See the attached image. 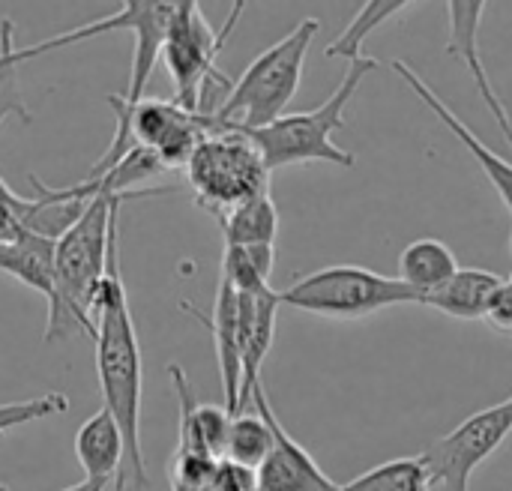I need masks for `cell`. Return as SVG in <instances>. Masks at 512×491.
I'll list each match as a JSON object with an SVG mask.
<instances>
[{
	"label": "cell",
	"instance_id": "obj_1",
	"mask_svg": "<svg viewBox=\"0 0 512 491\" xmlns=\"http://www.w3.org/2000/svg\"><path fill=\"white\" fill-rule=\"evenodd\" d=\"M93 324H96V378L102 390V408H108L126 441V468L120 474L117 491L147 489V462L141 453V345L138 330L129 309V294L120 273V234L111 240L105 279L93 300Z\"/></svg>",
	"mask_w": 512,
	"mask_h": 491
},
{
	"label": "cell",
	"instance_id": "obj_2",
	"mask_svg": "<svg viewBox=\"0 0 512 491\" xmlns=\"http://www.w3.org/2000/svg\"><path fill=\"white\" fill-rule=\"evenodd\" d=\"M126 198L96 195L84 213L54 240V297L48 303L45 342L69 333L96 339L93 300L105 279L111 240L117 237V213Z\"/></svg>",
	"mask_w": 512,
	"mask_h": 491
},
{
	"label": "cell",
	"instance_id": "obj_3",
	"mask_svg": "<svg viewBox=\"0 0 512 491\" xmlns=\"http://www.w3.org/2000/svg\"><path fill=\"white\" fill-rule=\"evenodd\" d=\"M174 12H177V3H171V0H126L117 12L102 15V18H96V21H90L84 27L60 33L63 45H78L84 39H93V36H102V33H111V30H129L135 36L126 93L123 96H108V102H111V108L117 114V132H114L105 156L87 171V177L105 174L108 168H114L135 147L132 138H129V117L141 105L144 87H147L156 63L162 60V48H165L168 30H171Z\"/></svg>",
	"mask_w": 512,
	"mask_h": 491
},
{
	"label": "cell",
	"instance_id": "obj_4",
	"mask_svg": "<svg viewBox=\"0 0 512 491\" xmlns=\"http://www.w3.org/2000/svg\"><path fill=\"white\" fill-rule=\"evenodd\" d=\"M318 30H321L318 18H303L288 36H282L276 45L261 51L246 66V72L234 81L228 99L213 117L216 129L255 132L285 117V108L300 87L306 54Z\"/></svg>",
	"mask_w": 512,
	"mask_h": 491
},
{
	"label": "cell",
	"instance_id": "obj_5",
	"mask_svg": "<svg viewBox=\"0 0 512 491\" xmlns=\"http://www.w3.org/2000/svg\"><path fill=\"white\" fill-rule=\"evenodd\" d=\"M378 69L375 57L357 60L348 66L345 78L339 81V87L330 93L327 102H321L312 111H300V114H285L276 123L246 132L255 147L264 156V165L270 168V174L276 168L285 165H303V162H333L342 168H354V153L342 150L333 144V132L345 126V108L354 99V93L360 90L363 78H369V72Z\"/></svg>",
	"mask_w": 512,
	"mask_h": 491
},
{
	"label": "cell",
	"instance_id": "obj_6",
	"mask_svg": "<svg viewBox=\"0 0 512 491\" xmlns=\"http://www.w3.org/2000/svg\"><path fill=\"white\" fill-rule=\"evenodd\" d=\"M183 171L198 207L216 219L270 192V168L255 141L240 129H213Z\"/></svg>",
	"mask_w": 512,
	"mask_h": 491
},
{
	"label": "cell",
	"instance_id": "obj_7",
	"mask_svg": "<svg viewBox=\"0 0 512 491\" xmlns=\"http://www.w3.org/2000/svg\"><path fill=\"white\" fill-rule=\"evenodd\" d=\"M279 303L321 318L354 321L393 306L420 303V297L399 276H384L357 264H336L291 282L279 291Z\"/></svg>",
	"mask_w": 512,
	"mask_h": 491
},
{
	"label": "cell",
	"instance_id": "obj_8",
	"mask_svg": "<svg viewBox=\"0 0 512 491\" xmlns=\"http://www.w3.org/2000/svg\"><path fill=\"white\" fill-rule=\"evenodd\" d=\"M243 6L246 3H234L225 27L222 30H213L195 0H180L177 3L171 30H168L165 48H162V60H165L168 75H171L174 102L177 105H183V108H189V111L198 114V102H201L204 87L213 78L222 75L216 69V57L225 48L234 24L240 21Z\"/></svg>",
	"mask_w": 512,
	"mask_h": 491
},
{
	"label": "cell",
	"instance_id": "obj_9",
	"mask_svg": "<svg viewBox=\"0 0 512 491\" xmlns=\"http://www.w3.org/2000/svg\"><path fill=\"white\" fill-rule=\"evenodd\" d=\"M510 435L512 396L486 411H477L474 417L459 423L450 435L426 447L423 462H426L432 489L468 491L474 471L483 462H489Z\"/></svg>",
	"mask_w": 512,
	"mask_h": 491
},
{
	"label": "cell",
	"instance_id": "obj_10",
	"mask_svg": "<svg viewBox=\"0 0 512 491\" xmlns=\"http://www.w3.org/2000/svg\"><path fill=\"white\" fill-rule=\"evenodd\" d=\"M216 129L210 117H201L174 99H141L129 117V138L162 159L168 171L186 168L195 147Z\"/></svg>",
	"mask_w": 512,
	"mask_h": 491
},
{
	"label": "cell",
	"instance_id": "obj_11",
	"mask_svg": "<svg viewBox=\"0 0 512 491\" xmlns=\"http://www.w3.org/2000/svg\"><path fill=\"white\" fill-rule=\"evenodd\" d=\"M252 408L264 414L273 429V450L255 471V491H339V486L318 468V462L279 423L264 384L252 393Z\"/></svg>",
	"mask_w": 512,
	"mask_h": 491
},
{
	"label": "cell",
	"instance_id": "obj_12",
	"mask_svg": "<svg viewBox=\"0 0 512 491\" xmlns=\"http://www.w3.org/2000/svg\"><path fill=\"white\" fill-rule=\"evenodd\" d=\"M240 294V405L237 414H243L252 405V393L261 387V366L273 348L276 336V312H279V291L261 288V291H237Z\"/></svg>",
	"mask_w": 512,
	"mask_h": 491
},
{
	"label": "cell",
	"instance_id": "obj_13",
	"mask_svg": "<svg viewBox=\"0 0 512 491\" xmlns=\"http://www.w3.org/2000/svg\"><path fill=\"white\" fill-rule=\"evenodd\" d=\"M186 312H192L213 336V348H216V360H219V375H222V390H225V408L231 414H237L240 405V294L237 288L219 276V288H216V303H213V315L198 312L192 303H183Z\"/></svg>",
	"mask_w": 512,
	"mask_h": 491
},
{
	"label": "cell",
	"instance_id": "obj_14",
	"mask_svg": "<svg viewBox=\"0 0 512 491\" xmlns=\"http://www.w3.org/2000/svg\"><path fill=\"white\" fill-rule=\"evenodd\" d=\"M393 69H396V75H399V78H402V81L417 93V99H420V102H423V105H426V108L441 120V126H447V129H450V132L465 144V150L480 162L483 174L495 183V189H498L501 201L507 204V210H510V216H512V162H507L504 156H498L492 147H486V144H483V141H480V138H477V135H474V132H471V129L456 117V114H453V108H450V105H447V102H444V99H441V96H438V93H435V90H432V87H429V84H426V81H423V78H420V75L405 63V60H396V63H393Z\"/></svg>",
	"mask_w": 512,
	"mask_h": 491
},
{
	"label": "cell",
	"instance_id": "obj_15",
	"mask_svg": "<svg viewBox=\"0 0 512 491\" xmlns=\"http://www.w3.org/2000/svg\"><path fill=\"white\" fill-rule=\"evenodd\" d=\"M0 273L18 279L51 303L54 297V240L36 231H15L0 237Z\"/></svg>",
	"mask_w": 512,
	"mask_h": 491
},
{
	"label": "cell",
	"instance_id": "obj_16",
	"mask_svg": "<svg viewBox=\"0 0 512 491\" xmlns=\"http://www.w3.org/2000/svg\"><path fill=\"white\" fill-rule=\"evenodd\" d=\"M75 456L90 480H120L126 468V441L108 408H99L90 420L81 423L75 435Z\"/></svg>",
	"mask_w": 512,
	"mask_h": 491
},
{
	"label": "cell",
	"instance_id": "obj_17",
	"mask_svg": "<svg viewBox=\"0 0 512 491\" xmlns=\"http://www.w3.org/2000/svg\"><path fill=\"white\" fill-rule=\"evenodd\" d=\"M501 285H504V279L489 273V270L459 267V273L444 288L429 294L423 300V306H432V309H438L450 318H459V321H480V318L486 321L492 300L501 291Z\"/></svg>",
	"mask_w": 512,
	"mask_h": 491
},
{
	"label": "cell",
	"instance_id": "obj_18",
	"mask_svg": "<svg viewBox=\"0 0 512 491\" xmlns=\"http://www.w3.org/2000/svg\"><path fill=\"white\" fill-rule=\"evenodd\" d=\"M459 273V261L453 249L435 237L414 240L399 255V279L420 297V303L444 288Z\"/></svg>",
	"mask_w": 512,
	"mask_h": 491
},
{
	"label": "cell",
	"instance_id": "obj_19",
	"mask_svg": "<svg viewBox=\"0 0 512 491\" xmlns=\"http://www.w3.org/2000/svg\"><path fill=\"white\" fill-rule=\"evenodd\" d=\"M219 225H222L225 246H237V249L276 246L279 210H276V201L270 198V192H264V195L234 207L231 213H225L219 219Z\"/></svg>",
	"mask_w": 512,
	"mask_h": 491
},
{
	"label": "cell",
	"instance_id": "obj_20",
	"mask_svg": "<svg viewBox=\"0 0 512 491\" xmlns=\"http://www.w3.org/2000/svg\"><path fill=\"white\" fill-rule=\"evenodd\" d=\"M273 450V429L264 420V414L243 411L231 417V429H228V441H225V459L231 465H240L246 471H258L264 465V459Z\"/></svg>",
	"mask_w": 512,
	"mask_h": 491
},
{
	"label": "cell",
	"instance_id": "obj_21",
	"mask_svg": "<svg viewBox=\"0 0 512 491\" xmlns=\"http://www.w3.org/2000/svg\"><path fill=\"white\" fill-rule=\"evenodd\" d=\"M417 3H408V0H372V3H360L357 15L351 18V24L330 42L327 48V57H345L348 63H357V60H366L363 54V45L369 39V33L375 27H381L384 21L402 15L405 9H411Z\"/></svg>",
	"mask_w": 512,
	"mask_h": 491
},
{
	"label": "cell",
	"instance_id": "obj_22",
	"mask_svg": "<svg viewBox=\"0 0 512 491\" xmlns=\"http://www.w3.org/2000/svg\"><path fill=\"white\" fill-rule=\"evenodd\" d=\"M339 491H432V480L426 471L423 456L420 459H393L384 462L357 480L339 486Z\"/></svg>",
	"mask_w": 512,
	"mask_h": 491
},
{
	"label": "cell",
	"instance_id": "obj_23",
	"mask_svg": "<svg viewBox=\"0 0 512 491\" xmlns=\"http://www.w3.org/2000/svg\"><path fill=\"white\" fill-rule=\"evenodd\" d=\"M276 264V246H255V249H237L225 246L222 255V279H228L237 291H261L270 288V273Z\"/></svg>",
	"mask_w": 512,
	"mask_h": 491
},
{
	"label": "cell",
	"instance_id": "obj_24",
	"mask_svg": "<svg viewBox=\"0 0 512 491\" xmlns=\"http://www.w3.org/2000/svg\"><path fill=\"white\" fill-rule=\"evenodd\" d=\"M447 15H450V39H447V51L456 60H468L474 54H480V21L486 15V3H462L453 0L447 3Z\"/></svg>",
	"mask_w": 512,
	"mask_h": 491
},
{
	"label": "cell",
	"instance_id": "obj_25",
	"mask_svg": "<svg viewBox=\"0 0 512 491\" xmlns=\"http://www.w3.org/2000/svg\"><path fill=\"white\" fill-rule=\"evenodd\" d=\"M66 408H69V399L63 393H45V396L24 399V402H6V405H0V438L18 426L36 423L42 417H51V414H63ZM0 491L9 489L0 486Z\"/></svg>",
	"mask_w": 512,
	"mask_h": 491
},
{
	"label": "cell",
	"instance_id": "obj_26",
	"mask_svg": "<svg viewBox=\"0 0 512 491\" xmlns=\"http://www.w3.org/2000/svg\"><path fill=\"white\" fill-rule=\"evenodd\" d=\"M57 48H66V45H63V36H51V39H45V42L18 48V45H15V30H12V18H3V21H0V75L15 72L21 63H27V60H33V57H42V54H48V51H57Z\"/></svg>",
	"mask_w": 512,
	"mask_h": 491
},
{
	"label": "cell",
	"instance_id": "obj_27",
	"mask_svg": "<svg viewBox=\"0 0 512 491\" xmlns=\"http://www.w3.org/2000/svg\"><path fill=\"white\" fill-rule=\"evenodd\" d=\"M465 69L471 72V78H474V84H477V90H480L483 102H486V105H489V111L495 114V123H498V129L504 132V141L510 144V150H512V120H510V114H507L504 99L498 96L495 84L489 81V72H486V66H483V54L468 57V60H465Z\"/></svg>",
	"mask_w": 512,
	"mask_h": 491
},
{
	"label": "cell",
	"instance_id": "obj_28",
	"mask_svg": "<svg viewBox=\"0 0 512 491\" xmlns=\"http://www.w3.org/2000/svg\"><path fill=\"white\" fill-rule=\"evenodd\" d=\"M207 491H255V471H246L231 462H219Z\"/></svg>",
	"mask_w": 512,
	"mask_h": 491
},
{
	"label": "cell",
	"instance_id": "obj_29",
	"mask_svg": "<svg viewBox=\"0 0 512 491\" xmlns=\"http://www.w3.org/2000/svg\"><path fill=\"white\" fill-rule=\"evenodd\" d=\"M6 117H18L21 123H30L33 114L27 111L21 93H18V81H15V72H6L0 75V123Z\"/></svg>",
	"mask_w": 512,
	"mask_h": 491
},
{
	"label": "cell",
	"instance_id": "obj_30",
	"mask_svg": "<svg viewBox=\"0 0 512 491\" xmlns=\"http://www.w3.org/2000/svg\"><path fill=\"white\" fill-rule=\"evenodd\" d=\"M486 321H489L492 327L504 330V333H512V276L510 279H504L501 291L495 294V300H492V309H489Z\"/></svg>",
	"mask_w": 512,
	"mask_h": 491
},
{
	"label": "cell",
	"instance_id": "obj_31",
	"mask_svg": "<svg viewBox=\"0 0 512 491\" xmlns=\"http://www.w3.org/2000/svg\"><path fill=\"white\" fill-rule=\"evenodd\" d=\"M108 483H111V480H90V477H84L78 486H69V489L63 491H105L108 489Z\"/></svg>",
	"mask_w": 512,
	"mask_h": 491
},
{
	"label": "cell",
	"instance_id": "obj_32",
	"mask_svg": "<svg viewBox=\"0 0 512 491\" xmlns=\"http://www.w3.org/2000/svg\"><path fill=\"white\" fill-rule=\"evenodd\" d=\"M510 243H512V234H510Z\"/></svg>",
	"mask_w": 512,
	"mask_h": 491
}]
</instances>
